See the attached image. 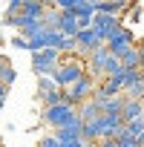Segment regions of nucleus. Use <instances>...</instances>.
I'll use <instances>...</instances> for the list:
<instances>
[{
	"label": "nucleus",
	"mask_w": 144,
	"mask_h": 147,
	"mask_svg": "<svg viewBox=\"0 0 144 147\" xmlns=\"http://www.w3.org/2000/svg\"><path fill=\"white\" fill-rule=\"evenodd\" d=\"M95 12H98V15L118 18V15L130 12V3H124V0H98V3H95Z\"/></svg>",
	"instance_id": "nucleus-11"
},
{
	"label": "nucleus",
	"mask_w": 144,
	"mask_h": 147,
	"mask_svg": "<svg viewBox=\"0 0 144 147\" xmlns=\"http://www.w3.org/2000/svg\"><path fill=\"white\" fill-rule=\"evenodd\" d=\"M144 115V104H141V98H130L127 95V101H124V124L127 121H135V118H141Z\"/></svg>",
	"instance_id": "nucleus-15"
},
{
	"label": "nucleus",
	"mask_w": 144,
	"mask_h": 147,
	"mask_svg": "<svg viewBox=\"0 0 144 147\" xmlns=\"http://www.w3.org/2000/svg\"><path fill=\"white\" fill-rule=\"evenodd\" d=\"M15 81H17V69H15V66L9 63V66H6L3 72H0V84H3L6 90H12V84H15Z\"/></svg>",
	"instance_id": "nucleus-20"
},
{
	"label": "nucleus",
	"mask_w": 144,
	"mask_h": 147,
	"mask_svg": "<svg viewBox=\"0 0 144 147\" xmlns=\"http://www.w3.org/2000/svg\"><path fill=\"white\" fill-rule=\"evenodd\" d=\"M138 52H141V69H144V40L138 43Z\"/></svg>",
	"instance_id": "nucleus-27"
},
{
	"label": "nucleus",
	"mask_w": 144,
	"mask_h": 147,
	"mask_svg": "<svg viewBox=\"0 0 144 147\" xmlns=\"http://www.w3.org/2000/svg\"><path fill=\"white\" fill-rule=\"evenodd\" d=\"M101 124V138H118L124 133V118H115V115H101L98 118Z\"/></svg>",
	"instance_id": "nucleus-9"
},
{
	"label": "nucleus",
	"mask_w": 144,
	"mask_h": 147,
	"mask_svg": "<svg viewBox=\"0 0 144 147\" xmlns=\"http://www.w3.org/2000/svg\"><path fill=\"white\" fill-rule=\"evenodd\" d=\"M84 75H87V61H78V58H66V61L61 58L58 69L52 72V78H55V84L61 90H69L72 84H78Z\"/></svg>",
	"instance_id": "nucleus-1"
},
{
	"label": "nucleus",
	"mask_w": 144,
	"mask_h": 147,
	"mask_svg": "<svg viewBox=\"0 0 144 147\" xmlns=\"http://www.w3.org/2000/svg\"><path fill=\"white\" fill-rule=\"evenodd\" d=\"M75 118H78V110L72 104H66V101L58 104V107H43V124H49L52 130H61V127H66Z\"/></svg>",
	"instance_id": "nucleus-3"
},
{
	"label": "nucleus",
	"mask_w": 144,
	"mask_h": 147,
	"mask_svg": "<svg viewBox=\"0 0 144 147\" xmlns=\"http://www.w3.org/2000/svg\"><path fill=\"white\" fill-rule=\"evenodd\" d=\"M75 40H78V52H81L84 58H89V52H95L98 46H104V40L92 32V26H89V29H81V32L75 35Z\"/></svg>",
	"instance_id": "nucleus-8"
},
{
	"label": "nucleus",
	"mask_w": 144,
	"mask_h": 147,
	"mask_svg": "<svg viewBox=\"0 0 144 147\" xmlns=\"http://www.w3.org/2000/svg\"><path fill=\"white\" fill-rule=\"evenodd\" d=\"M12 46H15V49H29V40L20 38V35H15V38H12Z\"/></svg>",
	"instance_id": "nucleus-23"
},
{
	"label": "nucleus",
	"mask_w": 144,
	"mask_h": 147,
	"mask_svg": "<svg viewBox=\"0 0 144 147\" xmlns=\"http://www.w3.org/2000/svg\"><path fill=\"white\" fill-rule=\"evenodd\" d=\"M98 147H118V141H115V138H101Z\"/></svg>",
	"instance_id": "nucleus-24"
},
{
	"label": "nucleus",
	"mask_w": 144,
	"mask_h": 147,
	"mask_svg": "<svg viewBox=\"0 0 144 147\" xmlns=\"http://www.w3.org/2000/svg\"><path fill=\"white\" fill-rule=\"evenodd\" d=\"M6 95H9V90L0 84V110H3V104H6Z\"/></svg>",
	"instance_id": "nucleus-25"
},
{
	"label": "nucleus",
	"mask_w": 144,
	"mask_h": 147,
	"mask_svg": "<svg viewBox=\"0 0 144 147\" xmlns=\"http://www.w3.org/2000/svg\"><path fill=\"white\" fill-rule=\"evenodd\" d=\"M61 87L55 84V78H38V95L43 98V95H52V92H58Z\"/></svg>",
	"instance_id": "nucleus-19"
},
{
	"label": "nucleus",
	"mask_w": 144,
	"mask_h": 147,
	"mask_svg": "<svg viewBox=\"0 0 144 147\" xmlns=\"http://www.w3.org/2000/svg\"><path fill=\"white\" fill-rule=\"evenodd\" d=\"M6 15H12V18L23 15V0H12V3L6 6Z\"/></svg>",
	"instance_id": "nucleus-21"
},
{
	"label": "nucleus",
	"mask_w": 144,
	"mask_h": 147,
	"mask_svg": "<svg viewBox=\"0 0 144 147\" xmlns=\"http://www.w3.org/2000/svg\"><path fill=\"white\" fill-rule=\"evenodd\" d=\"M55 136H58V141H75V138H81V141H84V121H81V118L69 121L66 127L55 130Z\"/></svg>",
	"instance_id": "nucleus-12"
},
{
	"label": "nucleus",
	"mask_w": 144,
	"mask_h": 147,
	"mask_svg": "<svg viewBox=\"0 0 144 147\" xmlns=\"http://www.w3.org/2000/svg\"><path fill=\"white\" fill-rule=\"evenodd\" d=\"M63 38H75L78 32H81V23H78V18L72 15V12H61V29H58Z\"/></svg>",
	"instance_id": "nucleus-14"
},
{
	"label": "nucleus",
	"mask_w": 144,
	"mask_h": 147,
	"mask_svg": "<svg viewBox=\"0 0 144 147\" xmlns=\"http://www.w3.org/2000/svg\"><path fill=\"white\" fill-rule=\"evenodd\" d=\"M141 147H144V144H141Z\"/></svg>",
	"instance_id": "nucleus-29"
},
{
	"label": "nucleus",
	"mask_w": 144,
	"mask_h": 147,
	"mask_svg": "<svg viewBox=\"0 0 144 147\" xmlns=\"http://www.w3.org/2000/svg\"><path fill=\"white\" fill-rule=\"evenodd\" d=\"M104 113H101V104L95 101V98H89V101H84L81 107H78V118L87 124V121H98Z\"/></svg>",
	"instance_id": "nucleus-13"
},
{
	"label": "nucleus",
	"mask_w": 144,
	"mask_h": 147,
	"mask_svg": "<svg viewBox=\"0 0 144 147\" xmlns=\"http://www.w3.org/2000/svg\"><path fill=\"white\" fill-rule=\"evenodd\" d=\"M38 147H61V141H58V136L52 133V136H43V138L38 141Z\"/></svg>",
	"instance_id": "nucleus-22"
},
{
	"label": "nucleus",
	"mask_w": 144,
	"mask_h": 147,
	"mask_svg": "<svg viewBox=\"0 0 144 147\" xmlns=\"http://www.w3.org/2000/svg\"><path fill=\"white\" fill-rule=\"evenodd\" d=\"M72 15L78 18L81 29H89V26H92V18H95L98 12H95V3H92V0H78V3H75V12H72Z\"/></svg>",
	"instance_id": "nucleus-10"
},
{
	"label": "nucleus",
	"mask_w": 144,
	"mask_h": 147,
	"mask_svg": "<svg viewBox=\"0 0 144 147\" xmlns=\"http://www.w3.org/2000/svg\"><path fill=\"white\" fill-rule=\"evenodd\" d=\"M0 43H3V32H0Z\"/></svg>",
	"instance_id": "nucleus-28"
},
{
	"label": "nucleus",
	"mask_w": 144,
	"mask_h": 147,
	"mask_svg": "<svg viewBox=\"0 0 144 147\" xmlns=\"http://www.w3.org/2000/svg\"><path fill=\"white\" fill-rule=\"evenodd\" d=\"M23 15L32 20H43L46 15V3H38V0H23Z\"/></svg>",
	"instance_id": "nucleus-18"
},
{
	"label": "nucleus",
	"mask_w": 144,
	"mask_h": 147,
	"mask_svg": "<svg viewBox=\"0 0 144 147\" xmlns=\"http://www.w3.org/2000/svg\"><path fill=\"white\" fill-rule=\"evenodd\" d=\"M61 52L58 49H43V52H35L32 55V72L38 78H52V72L58 69V63H61Z\"/></svg>",
	"instance_id": "nucleus-2"
},
{
	"label": "nucleus",
	"mask_w": 144,
	"mask_h": 147,
	"mask_svg": "<svg viewBox=\"0 0 144 147\" xmlns=\"http://www.w3.org/2000/svg\"><path fill=\"white\" fill-rule=\"evenodd\" d=\"M130 46H135V35H133L130 29H124V26L107 40V49H110V55H115V58H121Z\"/></svg>",
	"instance_id": "nucleus-7"
},
{
	"label": "nucleus",
	"mask_w": 144,
	"mask_h": 147,
	"mask_svg": "<svg viewBox=\"0 0 144 147\" xmlns=\"http://www.w3.org/2000/svg\"><path fill=\"white\" fill-rule=\"evenodd\" d=\"M95 90H98V81L89 78V75H84L78 84H72L69 90H63V92H66V104H72V107L78 110L84 101H89V98L95 95Z\"/></svg>",
	"instance_id": "nucleus-4"
},
{
	"label": "nucleus",
	"mask_w": 144,
	"mask_h": 147,
	"mask_svg": "<svg viewBox=\"0 0 144 147\" xmlns=\"http://www.w3.org/2000/svg\"><path fill=\"white\" fill-rule=\"evenodd\" d=\"M124 101H127V92L118 95V98L101 101V113H104V115H115V118H121V115H124Z\"/></svg>",
	"instance_id": "nucleus-16"
},
{
	"label": "nucleus",
	"mask_w": 144,
	"mask_h": 147,
	"mask_svg": "<svg viewBox=\"0 0 144 147\" xmlns=\"http://www.w3.org/2000/svg\"><path fill=\"white\" fill-rule=\"evenodd\" d=\"M121 66H124V69H141V52H138V43L130 46V49L121 55Z\"/></svg>",
	"instance_id": "nucleus-17"
},
{
	"label": "nucleus",
	"mask_w": 144,
	"mask_h": 147,
	"mask_svg": "<svg viewBox=\"0 0 144 147\" xmlns=\"http://www.w3.org/2000/svg\"><path fill=\"white\" fill-rule=\"evenodd\" d=\"M6 66H9V58H6V55H0V72H3Z\"/></svg>",
	"instance_id": "nucleus-26"
},
{
	"label": "nucleus",
	"mask_w": 144,
	"mask_h": 147,
	"mask_svg": "<svg viewBox=\"0 0 144 147\" xmlns=\"http://www.w3.org/2000/svg\"><path fill=\"white\" fill-rule=\"evenodd\" d=\"M107 61H110V49H107V43H104V46H98L95 52H89V58H87V75L95 78V81H104V66H107Z\"/></svg>",
	"instance_id": "nucleus-5"
},
{
	"label": "nucleus",
	"mask_w": 144,
	"mask_h": 147,
	"mask_svg": "<svg viewBox=\"0 0 144 147\" xmlns=\"http://www.w3.org/2000/svg\"><path fill=\"white\" fill-rule=\"evenodd\" d=\"M118 29H121V20H118V18H110V15H95V18H92V32H95L104 43H107Z\"/></svg>",
	"instance_id": "nucleus-6"
}]
</instances>
